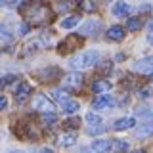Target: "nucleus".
<instances>
[{
	"label": "nucleus",
	"mask_w": 153,
	"mask_h": 153,
	"mask_svg": "<svg viewBox=\"0 0 153 153\" xmlns=\"http://www.w3.org/2000/svg\"><path fill=\"white\" fill-rule=\"evenodd\" d=\"M23 13H25V17L29 19V23L38 25V23H44V21L50 19L52 10L48 6H42V4H33V6H29L27 10H23Z\"/></svg>",
	"instance_id": "1"
},
{
	"label": "nucleus",
	"mask_w": 153,
	"mask_h": 153,
	"mask_svg": "<svg viewBox=\"0 0 153 153\" xmlns=\"http://www.w3.org/2000/svg\"><path fill=\"white\" fill-rule=\"evenodd\" d=\"M100 59V52L98 50H86V52H80L79 56L73 57L71 65L75 67L76 71L79 69H88V67H94Z\"/></svg>",
	"instance_id": "2"
},
{
	"label": "nucleus",
	"mask_w": 153,
	"mask_h": 153,
	"mask_svg": "<svg viewBox=\"0 0 153 153\" xmlns=\"http://www.w3.org/2000/svg\"><path fill=\"white\" fill-rule=\"evenodd\" d=\"M33 109H36V111H42V113H54L56 105L48 100V96L44 94H36L35 98H33Z\"/></svg>",
	"instance_id": "3"
},
{
	"label": "nucleus",
	"mask_w": 153,
	"mask_h": 153,
	"mask_svg": "<svg viewBox=\"0 0 153 153\" xmlns=\"http://www.w3.org/2000/svg\"><path fill=\"white\" fill-rule=\"evenodd\" d=\"M84 82V75L79 73V71H73V73H67L63 76V86L67 88H80Z\"/></svg>",
	"instance_id": "4"
},
{
	"label": "nucleus",
	"mask_w": 153,
	"mask_h": 153,
	"mask_svg": "<svg viewBox=\"0 0 153 153\" xmlns=\"http://www.w3.org/2000/svg\"><path fill=\"white\" fill-rule=\"evenodd\" d=\"M80 44H82V38H80L79 35H69V36H67L65 40L59 44V52H61V54H67V52L79 48Z\"/></svg>",
	"instance_id": "5"
},
{
	"label": "nucleus",
	"mask_w": 153,
	"mask_h": 153,
	"mask_svg": "<svg viewBox=\"0 0 153 153\" xmlns=\"http://www.w3.org/2000/svg\"><path fill=\"white\" fill-rule=\"evenodd\" d=\"M100 29H102V21H100V19H88V21L80 27V35H82V36L96 35Z\"/></svg>",
	"instance_id": "6"
},
{
	"label": "nucleus",
	"mask_w": 153,
	"mask_h": 153,
	"mask_svg": "<svg viewBox=\"0 0 153 153\" xmlns=\"http://www.w3.org/2000/svg\"><path fill=\"white\" fill-rule=\"evenodd\" d=\"M31 94H33L31 84H29V82H19L17 88H16V102H17V103H23Z\"/></svg>",
	"instance_id": "7"
},
{
	"label": "nucleus",
	"mask_w": 153,
	"mask_h": 153,
	"mask_svg": "<svg viewBox=\"0 0 153 153\" xmlns=\"http://www.w3.org/2000/svg\"><path fill=\"white\" fill-rule=\"evenodd\" d=\"M134 71H140V73H151L153 75V56L142 57L134 63Z\"/></svg>",
	"instance_id": "8"
},
{
	"label": "nucleus",
	"mask_w": 153,
	"mask_h": 153,
	"mask_svg": "<svg viewBox=\"0 0 153 153\" xmlns=\"http://www.w3.org/2000/svg\"><path fill=\"white\" fill-rule=\"evenodd\" d=\"M36 76L40 80H54V79H57L59 76V69L57 67H44V69H40V71H36Z\"/></svg>",
	"instance_id": "9"
},
{
	"label": "nucleus",
	"mask_w": 153,
	"mask_h": 153,
	"mask_svg": "<svg viewBox=\"0 0 153 153\" xmlns=\"http://www.w3.org/2000/svg\"><path fill=\"white\" fill-rule=\"evenodd\" d=\"M111 105H113V98L109 94H102L98 98H94V102H92L94 109H109Z\"/></svg>",
	"instance_id": "10"
},
{
	"label": "nucleus",
	"mask_w": 153,
	"mask_h": 153,
	"mask_svg": "<svg viewBox=\"0 0 153 153\" xmlns=\"http://www.w3.org/2000/svg\"><path fill=\"white\" fill-rule=\"evenodd\" d=\"M109 90H111V82H109V80H105V79L94 80V84H92V92H94V94L102 96V94H105V92H109Z\"/></svg>",
	"instance_id": "11"
},
{
	"label": "nucleus",
	"mask_w": 153,
	"mask_h": 153,
	"mask_svg": "<svg viewBox=\"0 0 153 153\" xmlns=\"http://www.w3.org/2000/svg\"><path fill=\"white\" fill-rule=\"evenodd\" d=\"M134 124H136V119H134V117H123V119H119V121H115L113 128L117 132H121V130H128V128H132Z\"/></svg>",
	"instance_id": "12"
},
{
	"label": "nucleus",
	"mask_w": 153,
	"mask_h": 153,
	"mask_svg": "<svg viewBox=\"0 0 153 153\" xmlns=\"http://www.w3.org/2000/svg\"><path fill=\"white\" fill-rule=\"evenodd\" d=\"M113 147V140H96L92 143V149L96 153H111Z\"/></svg>",
	"instance_id": "13"
},
{
	"label": "nucleus",
	"mask_w": 153,
	"mask_h": 153,
	"mask_svg": "<svg viewBox=\"0 0 153 153\" xmlns=\"http://www.w3.org/2000/svg\"><path fill=\"white\" fill-rule=\"evenodd\" d=\"M124 27H121V25H113V27H109V31H107V38L109 40H123L124 38Z\"/></svg>",
	"instance_id": "14"
},
{
	"label": "nucleus",
	"mask_w": 153,
	"mask_h": 153,
	"mask_svg": "<svg viewBox=\"0 0 153 153\" xmlns=\"http://www.w3.org/2000/svg\"><path fill=\"white\" fill-rule=\"evenodd\" d=\"M128 12H130V6H128L126 2H115V6H113V16L115 17H126L128 16Z\"/></svg>",
	"instance_id": "15"
},
{
	"label": "nucleus",
	"mask_w": 153,
	"mask_h": 153,
	"mask_svg": "<svg viewBox=\"0 0 153 153\" xmlns=\"http://www.w3.org/2000/svg\"><path fill=\"white\" fill-rule=\"evenodd\" d=\"M79 8L86 13H92L98 8V0H82V2H79Z\"/></svg>",
	"instance_id": "16"
},
{
	"label": "nucleus",
	"mask_w": 153,
	"mask_h": 153,
	"mask_svg": "<svg viewBox=\"0 0 153 153\" xmlns=\"http://www.w3.org/2000/svg\"><path fill=\"white\" fill-rule=\"evenodd\" d=\"M124 151H128V142H124V140H113L111 153H124Z\"/></svg>",
	"instance_id": "17"
},
{
	"label": "nucleus",
	"mask_w": 153,
	"mask_h": 153,
	"mask_svg": "<svg viewBox=\"0 0 153 153\" xmlns=\"http://www.w3.org/2000/svg\"><path fill=\"white\" fill-rule=\"evenodd\" d=\"M79 21H80L79 16H69V17H65L63 21H61V29H73V27L79 25Z\"/></svg>",
	"instance_id": "18"
},
{
	"label": "nucleus",
	"mask_w": 153,
	"mask_h": 153,
	"mask_svg": "<svg viewBox=\"0 0 153 153\" xmlns=\"http://www.w3.org/2000/svg\"><path fill=\"white\" fill-rule=\"evenodd\" d=\"M75 143H76V136H75V134H63L61 140H59L61 147H71V146H75Z\"/></svg>",
	"instance_id": "19"
},
{
	"label": "nucleus",
	"mask_w": 153,
	"mask_h": 153,
	"mask_svg": "<svg viewBox=\"0 0 153 153\" xmlns=\"http://www.w3.org/2000/svg\"><path fill=\"white\" fill-rule=\"evenodd\" d=\"M138 136H149V134H153V121L146 123V124H140V128L136 130Z\"/></svg>",
	"instance_id": "20"
},
{
	"label": "nucleus",
	"mask_w": 153,
	"mask_h": 153,
	"mask_svg": "<svg viewBox=\"0 0 153 153\" xmlns=\"http://www.w3.org/2000/svg\"><path fill=\"white\" fill-rule=\"evenodd\" d=\"M126 29H128V31H140V29H142V19L140 17H128Z\"/></svg>",
	"instance_id": "21"
},
{
	"label": "nucleus",
	"mask_w": 153,
	"mask_h": 153,
	"mask_svg": "<svg viewBox=\"0 0 153 153\" xmlns=\"http://www.w3.org/2000/svg\"><path fill=\"white\" fill-rule=\"evenodd\" d=\"M52 94H54V98L57 100V102H61V105L69 102V94H67L63 88H57V90H54V92H52Z\"/></svg>",
	"instance_id": "22"
},
{
	"label": "nucleus",
	"mask_w": 153,
	"mask_h": 153,
	"mask_svg": "<svg viewBox=\"0 0 153 153\" xmlns=\"http://www.w3.org/2000/svg\"><path fill=\"white\" fill-rule=\"evenodd\" d=\"M40 121H42V124H46V126H52V124L57 123V115L56 113H44L40 117Z\"/></svg>",
	"instance_id": "23"
},
{
	"label": "nucleus",
	"mask_w": 153,
	"mask_h": 153,
	"mask_svg": "<svg viewBox=\"0 0 153 153\" xmlns=\"http://www.w3.org/2000/svg\"><path fill=\"white\" fill-rule=\"evenodd\" d=\"M86 123L88 124H92V126H100V124H102V117H100L98 113H86Z\"/></svg>",
	"instance_id": "24"
},
{
	"label": "nucleus",
	"mask_w": 153,
	"mask_h": 153,
	"mask_svg": "<svg viewBox=\"0 0 153 153\" xmlns=\"http://www.w3.org/2000/svg\"><path fill=\"white\" fill-rule=\"evenodd\" d=\"M80 109V105H79V102H75V100H69L67 103H63V111L65 113H76Z\"/></svg>",
	"instance_id": "25"
},
{
	"label": "nucleus",
	"mask_w": 153,
	"mask_h": 153,
	"mask_svg": "<svg viewBox=\"0 0 153 153\" xmlns=\"http://www.w3.org/2000/svg\"><path fill=\"white\" fill-rule=\"evenodd\" d=\"M73 8V2L71 0H57L56 2V10L57 12H69Z\"/></svg>",
	"instance_id": "26"
},
{
	"label": "nucleus",
	"mask_w": 153,
	"mask_h": 153,
	"mask_svg": "<svg viewBox=\"0 0 153 153\" xmlns=\"http://www.w3.org/2000/svg\"><path fill=\"white\" fill-rule=\"evenodd\" d=\"M67 128H79V124H80V119L79 117H71V119H67V121L63 123Z\"/></svg>",
	"instance_id": "27"
},
{
	"label": "nucleus",
	"mask_w": 153,
	"mask_h": 153,
	"mask_svg": "<svg viewBox=\"0 0 153 153\" xmlns=\"http://www.w3.org/2000/svg\"><path fill=\"white\" fill-rule=\"evenodd\" d=\"M151 94H153V92H151V88H149V86H143V88L138 90V98H142V100H147Z\"/></svg>",
	"instance_id": "28"
},
{
	"label": "nucleus",
	"mask_w": 153,
	"mask_h": 153,
	"mask_svg": "<svg viewBox=\"0 0 153 153\" xmlns=\"http://www.w3.org/2000/svg\"><path fill=\"white\" fill-rule=\"evenodd\" d=\"M16 80H17L16 75H4L2 76V88H4V86H8V84H12V82H16Z\"/></svg>",
	"instance_id": "29"
},
{
	"label": "nucleus",
	"mask_w": 153,
	"mask_h": 153,
	"mask_svg": "<svg viewBox=\"0 0 153 153\" xmlns=\"http://www.w3.org/2000/svg\"><path fill=\"white\" fill-rule=\"evenodd\" d=\"M103 132V126H90L88 128V134H100Z\"/></svg>",
	"instance_id": "30"
},
{
	"label": "nucleus",
	"mask_w": 153,
	"mask_h": 153,
	"mask_svg": "<svg viewBox=\"0 0 153 153\" xmlns=\"http://www.w3.org/2000/svg\"><path fill=\"white\" fill-rule=\"evenodd\" d=\"M8 107V98L6 96H0V109H6Z\"/></svg>",
	"instance_id": "31"
},
{
	"label": "nucleus",
	"mask_w": 153,
	"mask_h": 153,
	"mask_svg": "<svg viewBox=\"0 0 153 153\" xmlns=\"http://www.w3.org/2000/svg\"><path fill=\"white\" fill-rule=\"evenodd\" d=\"M29 33V23H23L21 25V35H27Z\"/></svg>",
	"instance_id": "32"
},
{
	"label": "nucleus",
	"mask_w": 153,
	"mask_h": 153,
	"mask_svg": "<svg viewBox=\"0 0 153 153\" xmlns=\"http://www.w3.org/2000/svg\"><path fill=\"white\" fill-rule=\"evenodd\" d=\"M147 29H149V33H153V19L147 21Z\"/></svg>",
	"instance_id": "33"
},
{
	"label": "nucleus",
	"mask_w": 153,
	"mask_h": 153,
	"mask_svg": "<svg viewBox=\"0 0 153 153\" xmlns=\"http://www.w3.org/2000/svg\"><path fill=\"white\" fill-rule=\"evenodd\" d=\"M147 42H149V44H153V33H149V35H147Z\"/></svg>",
	"instance_id": "34"
},
{
	"label": "nucleus",
	"mask_w": 153,
	"mask_h": 153,
	"mask_svg": "<svg viewBox=\"0 0 153 153\" xmlns=\"http://www.w3.org/2000/svg\"><path fill=\"white\" fill-rule=\"evenodd\" d=\"M40 153H54V149H48V147H44V149H42Z\"/></svg>",
	"instance_id": "35"
},
{
	"label": "nucleus",
	"mask_w": 153,
	"mask_h": 153,
	"mask_svg": "<svg viewBox=\"0 0 153 153\" xmlns=\"http://www.w3.org/2000/svg\"><path fill=\"white\" fill-rule=\"evenodd\" d=\"M10 4H21V0H8Z\"/></svg>",
	"instance_id": "36"
},
{
	"label": "nucleus",
	"mask_w": 153,
	"mask_h": 153,
	"mask_svg": "<svg viewBox=\"0 0 153 153\" xmlns=\"http://www.w3.org/2000/svg\"><path fill=\"white\" fill-rule=\"evenodd\" d=\"M132 153H146L143 149H136V151H132Z\"/></svg>",
	"instance_id": "37"
},
{
	"label": "nucleus",
	"mask_w": 153,
	"mask_h": 153,
	"mask_svg": "<svg viewBox=\"0 0 153 153\" xmlns=\"http://www.w3.org/2000/svg\"><path fill=\"white\" fill-rule=\"evenodd\" d=\"M33 2H44V0H33Z\"/></svg>",
	"instance_id": "38"
},
{
	"label": "nucleus",
	"mask_w": 153,
	"mask_h": 153,
	"mask_svg": "<svg viewBox=\"0 0 153 153\" xmlns=\"http://www.w3.org/2000/svg\"><path fill=\"white\" fill-rule=\"evenodd\" d=\"M8 153H21V151H8Z\"/></svg>",
	"instance_id": "39"
},
{
	"label": "nucleus",
	"mask_w": 153,
	"mask_h": 153,
	"mask_svg": "<svg viewBox=\"0 0 153 153\" xmlns=\"http://www.w3.org/2000/svg\"><path fill=\"white\" fill-rule=\"evenodd\" d=\"M151 79H153V75H151Z\"/></svg>",
	"instance_id": "40"
}]
</instances>
